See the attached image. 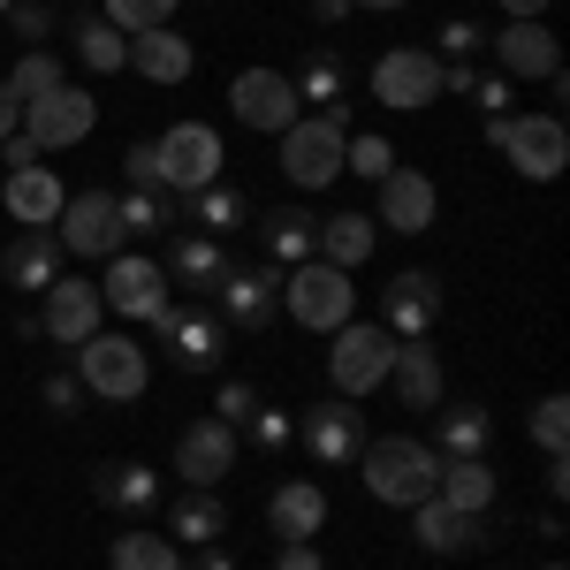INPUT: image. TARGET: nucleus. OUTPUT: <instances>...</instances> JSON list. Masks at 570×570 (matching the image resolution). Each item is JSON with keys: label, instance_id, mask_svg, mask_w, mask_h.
Masks as SVG:
<instances>
[{"label": "nucleus", "instance_id": "17", "mask_svg": "<svg viewBox=\"0 0 570 570\" xmlns=\"http://www.w3.org/2000/svg\"><path fill=\"white\" fill-rule=\"evenodd\" d=\"M228 107H236V122L259 137H282L305 107H297V91L282 69H236V85H228Z\"/></svg>", "mask_w": 570, "mask_h": 570}, {"label": "nucleus", "instance_id": "15", "mask_svg": "<svg viewBox=\"0 0 570 570\" xmlns=\"http://www.w3.org/2000/svg\"><path fill=\"white\" fill-rule=\"evenodd\" d=\"M487 46H494V77H510V85H548V77H563V46H556V31H548L540 16L502 23Z\"/></svg>", "mask_w": 570, "mask_h": 570}, {"label": "nucleus", "instance_id": "6", "mask_svg": "<svg viewBox=\"0 0 570 570\" xmlns=\"http://www.w3.org/2000/svg\"><path fill=\"white\" fill-rule=\"evenodd\" d=\"M282 312H289L297 327H312V335H335V327L357 312V289H351V274H343V266L305 259V266H289V274H282Z\"/></svg>", "mask_w": 570, "mask_h": 570}, {"label": "nucleus", "instance_id": "2", "mask_svg": "<svg viewBox=\"0 0 570 570\" xmlns=\"http://www.w3.org/2000/svg\"><path fill=\"white\" fill-rule=\"evenodd\" d=\"M487 145L525 183H556L570 168V122L563 115H494L487 122Z\"/></svg>", "mask_w": 570, "mask_h": 570}, {"label": "nucleus", "instance_id": "36", "mask_svg": "<svg viewBox=\"0 0 570 570\" xmlns=\"http://www.w3.org/2000/svg\"><path fill=\"white\" fill-rule=\"evenodd\" d=\"M487 449H494V419H487V403L434 411V456H487Z\"/></svg>", "mask_w": 570, "mask_h": 570}, {"label": "nucleus", "instance_id": "40", "mask_svg": "<svg viewBox=\"0 0 570 570\" xmlns=\"http://www.w3.org/2000/svg\"><path fill=\"white\" fill-rule=\"evenodd\" d=\"M183 0H99V16L122 31V39H137V31H160V23H176Z\"/></svg>", "mask_w": 570, "mask_h": 570}, {"label": "nucleus", "instance_id": "48", "mask_svg": "<svg viewBox=\"0 0 570 570\" xmlns=\"http://www.w3.org/2000/svg\"><path fill=\"white\" fill-rule=\"evenodd\" d=\"M122 190H160V153H153V137L122 153Z\"/></svg>", "mask_w": 570, "mask_h": 570}, {"label": "nucleus", "instance_id": "8", "mask_svg": "<svg viewBox=\"0 0 570 570\" xmlns=\"http://www.w3.org/2000/svg\"><path fill=\"white\" fill-rule=\"evenodd\" d=\"M206 305L220 312L228 335H266L282 320V266H228Z\"/></svg>", "mask_w": 570, "mask_h": 570}, {"label": "nucleus", "instance_id": "25", "mask_svg": "<svg viewBox=\"0 0 570 570\" xmlns=\"http://www.w3.org/2000/svg\"><path fill=\"white\" fill-rule=\"evenodd\" d=\"M0 206H8V220H16V228H53V220H61V206H69V190H61V176H53V168H8Z\"/></svg>", "mask_w": 570, "mask_h": 570}, {"label": "nucleus", "instance_id": "30", "mask_svg": "<svg viewBox=\"0 0 570 570\" xmlns=\"http://www.w3.org/2000/svg\"><path fill=\"white\" fill-rule=\"evenodd\" d=\"M266 525L282 532V540H320V525H327V487L320 480H282L274 502H266Z\"/></svg>", "mask_w": 570, "mask_h": 570}, {"label": "nucleus", "instance_id": "51", "mask_svg": "<svg viewBox=\"0 0 570 570\" xmlns=\"http://www.w3.org/2000/svg\"><path fill=\"white\" fill-rule=\"evenodd\" d=\"M274 570H327V563H320L312 540H282V548H274Z\"/></svg>", "mask_w": 570, "mask_h": 570}, {"label": "nucleus", "instance_id": "59", "mask_svg": "<svg viewBox=\"0 0 570 570\" xmlns=\"http://www.w3.org/2000/svg\"><path fill=\"white\" fill-rule=\"evenodd\" d=\"M0 16H8V0H0Z\"/></svg>", "mask_w": 570, "mask_h": 570}, {"label": "nucleus", "instance_id": "33", "mask_svg": "<svg viewBox=\"0 0 570 570\" xmlns=\"http://www.w3.org/2000/svg\"><path fill=\"white\" fill-rule=\"evenodd\" d=\"M259 244L274 266H305L312 252H320V214H305V206H274V214L259 220Z\"/></svg>", "mask_w": 570, "mask_h": 570}, {"label": "nucleus", "instance_id": "23", "mask_svg": "<svg viewBox=\"0 0 570 570\" xmlns=\"http://www.w3.org/2000/svg\"><path fill=\"white\" fill-rule=\"evenodd\" d=\"M373 190H381V214H373L381 228H403V236H426V228H434V214H441L434 176H419V168H389Z\"/></svg>", "mask_w": 570, "mask_h": 570}, {"label": "nucleus", "instance_id": "34", "mask_svg": "<svg viewBox=\"0 0 570 570\" xmlns=\"http://www.w3.org/2000/svg\"><path fill=\"white\" fill-rule=\"evenodd\" d=\"M183 220H190L198 236H220V244H228V236L252 220V198H244L236 183H206V190H190V198H183Z\"/></svg>", "mask_w": 570, "mask_h": 570}, {"label": "nucleus", "instance_id": "47", "mask_svg": "<svg viewBox=\"0 0 570 570\" xmlns=\"http://www.w3.org/2000/svg\"><path fill=\"white\" fill-rule=\"evenodd\" d=\"M0 23H8L23 46H46V31H53V8H46V0H8V16H0Z\"/></svg>", "mask_w": 570, "mask_h": 570}, {"label": "nucleus", "instance_id": "35", "mask_svg": "<svg viewBox=\"0 0 570 570\" xmlns=\"http://www.w3.org/2000/svg\"><path fill=\"white\" fill-rule=\"evenodd\" d=\"M373 244H381V220L373 214H335V220H320V252H312V259L357 274V266L373 259Z\"/></svg>", "mask_w": 570, "mask_h": 570}, {"label": "nucleus", "instance_id": "29", "mask_svg": "<svg viewBox=\"0 0 570 570\" xmlns=\"http://www.w3.org/2000/svg\"><path fill=\"white\" fill-rule=\"evenodd\" d=\"M228 266H236V259H228V244H220V236H198V228H183L176 244H168V274H176L190 297H214Z\"/></svg>", "mask_w": 570, "mask_h": 570}, {"label": "nucleus", "instance_id": "52", "mask_svg": "<svg viewBox=\"0 0 570 570\" xmlns=\"http://www.w3.org/2000/svg\"><path fill=\"white\" fill-rule=\"evenodd\" d=\"M8 130H23V99L0 85V137H8Z\"/></svg>", "mask_w": 570, "mask_h": 570}, {"label": "nucleus", "instance_id": "1", "mask_svg": "<svg viewBox=\"0 0 570 570\" xmlns=\"http://www.w3.org/2000/svg\"><path fill=\"white\" fill-rule=\"evenodd\" d=\"M357 472H365V494H373V502L419 510L441 480V456H434V441H419V434H373L357 449Z\"/></svg>", "mask_w": 570, "mask_h": 570}, {"label": "nucleus", "instance_id": "22", "mask_svg": "<svg viewBox=\"0 0 570 570\" xmlns=\"http://www.w3.org/2000/svg\"><path fill=\"white\" fill-rule=\"evenodd\" d=\"M61 259H69V252H61L53 228H16V244L0 252V282L23 289V297H46V289L61 282Z\"/></svg>", "mask_w": 570, "mask_h": 570}, {"label": "nucleus", "instance_id": "49", "mask_svg": "<svg viewBox=\"0 0 570 570\" xmlns=\"http://www.w3.org/2000/svg\"><path fill=\"white\" fill-rule=\"evenodd\" d=\"M510 99H518V85H510V77H487V69H480V85H472V107H480L487 122H494V115H510Z\"/></svg>", "mask_w": 570, "mask_h": 570}, {"label": "nucleus", "instance_id": "7", "mask_svg": "<svg viewBox=\"0 0 570 570\" xmlns=\"http://www.w3.org/2000/svg\"><path fill=\"white\" fill-rule=\"evenodd\" d=\"M389 365H395V335L381 327V320H343V327H335L327 381H335V395H343V403L373 395L381 381H389Z\"/></svg>", "mask_w": 570, "mask_h": 570}, {"label": "nucleus", "instance_id": "31", "mask_svg": "<svg viewBox=\"0 0 570 570\" xmlns=\"http://www.w3.org/2000/svg\"><path fill=\"white\" fill-rule=\"evenodd\" d=\"M220 532H228V502H220L214 487H183L176 502H168V540L176 548H214Z\"/></svg>", "mask_w": 570, "mask_h": 570}, {"label": "nucleus", "instance_id": "11", "mask_svg": "<svg viewBox=\"0 0 570 570\" xmlns=\"http://www.w3.org/2000/svg\"><path fill=\"white\" fill-rule=\"evenodd\" d=\"M441 312H449V289H441L434 266H403L381 289V327H389L395 343H426L441 327Z\"/></svg>", "mask_w": 570, "mask_h": 570}, {"label": "nucleus", "instance_id": "16", "mask_svg": "<svg viewBox=\"0 0 570 570\" xmlns=\"http://www.w3.org/2000/svg\"><path fill=\"white\" fill-rule=\"evenodd\" d=\"M99 305L122 312V320H153V312L168 305V266L145 259V252H115L107 274H99Z\"/></svg>", "mask_w": 570, "mask_h": 570}, {"label": "nucleus", "instance_id": "58", "mask_svg": "<svg viewBox=\"0 0 570 570\" xmlns=\"http://www.w3.org/2000/svg\"><path fill=\"white\" fill-rule=\"evenodd\" d=\"M540 570H563V563H540Z\"/></svg>", "mask_w": 570, "mask_h": 570}, {"label": "nucleus", "instance_id": "42", "mask_svg": "<svg viewBox=\"0 0 570 570\" xmlns=\"http://www.w3.org/2000/svg\"><path fill=\"white\" fill-rule=\"evenodd\" d=\"M389 168H395V145H389V137H351V145H343V176L381 183Z\"/></svg>", "mask_w": 570, "mask_h": 570}, {"label": "nucleus", "instance_id": "28", "mask_svg": "<svg viewBox=\"0 0 570 570\" xmlns=\"http://www.w3.org/2000/svg\"><path fill=\"white\" fill-rule=\"evenodd\" d=\"M434 494L449 502V510H472V518H487V510L502 502V472H494L487 456H441Z\"/></svg>", "mask_w": 570, "mask_h": 570}, {"label": "nucleus", "instance_id": "44", "mask_svg": "<svg viewBox=\"0 0 570 570\" xmlns=\"http://www.w3.org/2000/svg\"><path fill=\"white\" fill-rule=\"evenodd\" d=\"M532 441H540V456H563V441H570V403L563 395H540V403H532Z\"/></svg>", "mask_w": 570, "mask_h": 570}, {"label": "nucleus", "instance_id": "60", "mask_svg": "<svg viewBox=\"0 0 570 570\" xmlns=\"http://www.w3.org/2000/svg\"><path fill=\"white\" fill-rule=\"evenodd\" d=\"M206 8H220V0H206Z\"/></svg>", "mask_w": 570, "mask_h": 570}, {"label": "nucleus", "instance_id": "37", "mask_svg": "<svg viewBox=\"0 0 570 570\" xmlns=\"http://www.w3.org/2000/svg\"><path fill=\"white\" fill-rule=\"evenodd\" d=\"M107 570H183V548L153 525H122L107 548Z\"/></svg>", "mask_w": 570, "mask_h": 570}, {"label": "nucleus", "instance_id": "10", "mask_svg": "<svg viewBox=\"0 0 570 570\" xmlns=\"http://www.w3.org/2000/svg\"><path fill=\"white\" fill-rule=\"evenodd\" d=\"M373 107H395V115H419V107H434L441 99V61L426 46H381V61H373Z\"/></svg>", "mask_w": 570, "mask_h": 570}, {"label": "nucleus", "instance_id": "50", "mask_svg": "<svg viewBox=\"0 0 570 570\" xmlns=\"http://www.w3.org/2000/svg\"><path fill=\"white\" fill-rule=\"evenodd\" d=\"M0 160H8V168H39L46 153H39V137H23V130H8V137H0Z\"/></svg>", "mask_w": 570, "mask_h": 570}, {"label": "nucleus", "instance_id": "57", "mask_svg": "<svg viewBox=\"0 0 570 570\" xmlns=\"http://www.w3.org/2000/svg\"><path fill=\"white\" fill-rule=\"evenodd\" d=\"M351 8H365V16H395V8H411V0H351Z\"/></svg>", "mask_w": 570, "mask_h": 570}, {"label": "nucleus", "instance_id": "4", "mask_svg": "<svg viewBox=\"0 0 570 570\" xmlns=\"http://www.w3.org/2000/svg\"><path fill=\"white\" fill-rule=\"evenodd\" d=\"M69 365H77V381H85V395H99V403H137V395L153 389V357H145V343H130V335H91V343H77L69 351Z\"/></svg>", "mask_w": 570, "mask_h": 570}, {"label": "nucleus", "instance_id": "26", "mask_svg": "<svg viewBox=\"0 0 570 570\" xmlns=\"http://www.w3.org/2000/svg\"><path fill=\"white\" fill-rule=\"evenodd\" d=\"M130 69L145 85H190V69H198V46L183 39L176 23H160V31H137L130 39Z\"/></svg>", "mask_w": 570, "mask_h": 570}, {"label": "nucleus", "instance_id": "14", "mask_svg": "<svg viewBox=\"0 0 570 570\" xmlns=\"http://www.w3.org/2000/svg\"><path fill=\"white\" fill-rule=\"evenodd\" d=\"M297 441H305L312 464H357V449L373 441V426H365V411L357 403H343V395H327V403H312L305 419H297Z\"/></svg>", "mask_w": 570, "mask_h": 570}, {"label": "nucleus", "instance_id": "38", "mask_svg": "<svg viewBox=\"0 0 570 570\" xmlns=\"http://www.w3.org/2000/svg\"><path fill=\"white\" fill-rule=\"evenodd\" d=\"M115 214H122V236H160L183 220L176 190H115Z\"/></svg>", "mask_w": 570, "mask_h": 570}, {"label": "nucleus", "instance_id": "45", "mask_svg": "<svg viewBox=\"0 0 570 570\" xmlns=\"http://www.w3.org/2000/svg\"><path fill=\"white\" fill-rule=\"evenodd\" d=\"M480 46H487V31L472 23V16H449V23L434 31V46H426V53H434V61H472Z\"/></svg>", "mask_w": 570, "mask_h": 570}, {"label": "nucleus", "instance_id": "3", "mask_svg": "<svg viewBox=\"0 0 570 570\" xmlns=\"http://www.w3.org/2000/svg\"><path fill=\"white\" fill-rule=\"evenodd\" d=\"M343 145H351V107H335V115H297V122L282 130V176L297 183V190L343 183Z\"/></svg>", "mask_w": 570, "mask_h": 570}, {"label": "nucleus", "instance_id": "20", "mask_svg": "<svg viewBox=\"0 0 570 570\" xmlns=\"http://www.w3.org/2000/svg\"><path fill=\"white\" fill-rule=\"evenodd\" d=\"M91 494H99V510H115L122 525H153V518H160V472L137 464V456H107V464L91 472Z\"/></svg>", "mask_w": 570, "mask_h": 570}, {"label": "nucleus", "instance_id": "13", "mask_svg": "<svg viewBox=\"0 0 570 570\" xmlns=\"http://www.w3.org/2000/svg\"><path fill=\"white\" fill-rule=\"evenodd\" d=\"M99 130V99L85 85H53L23 107V137H39V153H69Z\"/></svg>", "mask_w": 570, "mask_h": 570}, {"label": "nucleus", "instance_id": "54", "mask_svg": "<svg viewBox=\"0 0 570 570\" xmlns=\"http://www.w3.org/2000/svg\"><path fill=\"white\" fill-rule=\"evenodd\" d=\"M190 570H236V556H228V548L214 540V548H198V563H190Z\"/></svg>", "mask_w": 570, "mask_h": 570}, {"label": "nucleus", "instance_id": "24", "mask_svg": "<svg viewBox=\"0 0 570 570\" xmlns=\"http://www.w3.org/2000/svg\"><path fill=\"white\" fill-rule=\"evenodd\" d=\"M381 389H395L403 411H441V395H449V373H441V351L434 343H395V365Z\"/></svg>", "mask_w": 570, "mask_h": 570}, {"label": "nucleus", "instance_id": "5", "mask_svg": "<svg viewBox=\"0 0 570 570\" xmlns=\"http://www.w3.org/2000/svg\"><path fill=\"white\" fill-rule=\"evenodd\" d=\"M153 335H160V351L176 357L183 373H220V351H228V327H220V312L206 297H168V305L145 320Z\"/></svg>", "mask_w": 570, "mask_h": 570}, {"label": "nucleus", "instance_id": "56", "mask_svg": "<svg viewBox=\"0 0 570 570\" xmlns=\"http://www.w3.org/2000/svg\"><path fill=\"white\" fill-rule=\"evenodd\" d=\"M502 16H510V23H525V16H548V0H502Z\"/></svg>", "mask_w": 570, "mask_h": 570}, {"label": "nucleus", "instance_id": "43", "mask_svg": "<svg viewBox=\"0 0 570 570\" xmlns=\"http://www.w3.org/2000/svg\"><path fill=\"white\" fill-rule=\"evenodd\" d=\"M236 434H252V449H259V456H282V449L297 441V419H289V411H266V403H259V411H252Z\"/></svg>", "mask_w": 570, "mask_h": 570}, {"label": "nucleus", "instance_id": "46", "mask_svg": "<svg viewBox=\"0 0 570 570\" xmlns=\"http://www.w3.org/2000/svg\"><path fill=\"white\" fill-rule=\"evenodd\" d=\"M252 411H259V389H252L244 373H228V381L214 389V419H220V426H244Z\"/></svg>", "mask_w": 570, "mask_h": 570}, {"label": "nucleus", "instance_id": "19", "mask_svg": "<svg viewBox=\"0 0 570 570\" xmlns=\"http://www.w3.org/2000/svg\"><path fill=\"white\" fill-rule=\"evenodd\" d=\"M494 532H502V525H494V510L472 518V510H449L441 494H426V502L411 510V540H419L426 556H480Z\"/></svg>", "mask_w": 570, "mask_h": 570}, {"label": "nucleus", "instance_id": "9", "mask_svg": "<svg viewBox=\"0 0 570 570\" xmlns=\"http://www.w3.org/2000/svg\"><path fill=\"white\" fill-rule=\"evenodd\" d=\"M153 153H160V190H176V198H190V190L220 183V168H228L214 122H176V130H160V145H153Z\"/></svg>", "mask_w": 570, "mask_h": 570}, {"label": "nucleus", "instance_id": "12", "mask_svg": "<svg viewBox=\"0 0 570 570\" xmlns=\"http://www.w3.org/2000/svg\"><path fill=\"white\" fill-rule=\"evenodd\" d=\"M53 236H61V252L69 259H115L130 236H122V214H115V190H69V206L53 220Z\"/></svg>", "mask_w": 570, "mask_h": 570}, {"label": "nucleus", "instance_id": "21", "mask_svg": "<svg viewBox=\"0 0 570 570\" xmlns=\"http://www.w3.org/2000/svg\"><path fill=\"white\" fill-rule=\"evenodd\" d=\"M228 472H236V426H220L214 411L190 419L176 434V480L183 487H220Z\"/></svg>", "mask_w": 570, "mask_h": 570}, {"label": "nucleus", "instance_id": "18", "mask_svg": "<svg viewBox=\"0 0 570 570\" xmlns=\"http://www.w3.org/2000/svg\"><path fill=\"white\" fill-rule=\"evenodd\" d=\"M99 282H77V274H61L53 289L39 297V335L53 343V351H77V343H91L99 335Z\"/></svg>", "mask_w": 570, "mask_h": 570}, {"label": "nucleus", "instance_id": "39", "mask_svg": "<svg viewBox=\"0 0 570 570\" xmlns=\"http://www.w3.org/2000/svg\"><path fill=\"white\" fill-rule=\"evenodd\" d=\"M0 85H8V91H16V99H23V107H31L39 91L69 85V77H61V53H46V46H23V53H16V69H8Z\"/></svg>", "mask_w": 570, "mask_h": 570}, {"label": "nucleus", "instance_id": "41", "mask_svg": "<svg viewBox=\"0 0 570 570\" xmlns=\"http://www.w3.org/2000/svg\"><path fill=\"white\" fill-rule=\"evenodd\" d=\"M39 403L53 411V419H77V411H85V381H77V365H69V357H61V365H46Z\"/></svg>", "mask_w": 570, "mask_h": 570}, {"label": "nucleus", "instance_id": "53", "mask_svg": "<svg viewBox=\"0 0 570 570\" xmlns=\"http://www.w3.org/2000/svg\"><path fill=\"white\" fill-rule=\"evenodd\" d=\"M563 494H570V464H563V456H548V502H563Z\"/></svg>", "mask_w": 570, "mask_h": 570}, {"label": "nucleus", "instance_id": "32", "mask_svg": "<svg viewBox=\"0 0 570 570\" xmlns=\"http://www.w3.org/2000/svg\"><path fill=\"white\" fill-rule=\"evenodd\" d=\"M69 39H77V61H85L91 77H122L130 69V39L99 8H69Z\"/></svg>", "mask_w": 570, "mask_h": 570}, {"label": "nucleus", "instance_id": "55", "mask_svg": "<svg viewBox=\"0 0 570 570\" xmlns=\"http://www.w3.org/2000/svg\"><path fill=\"white\" fill-rule=\"evenodd\" d=\"M351 16V0H312V23H343Z\"/></svg>", "mask_w": 570, "mask_h": 570}, {"label": "nucleus", "instance_id": "27", "mask_svg": "<svg viewBox=\"0 0 570 570\" xmlns=\"http://www.w3.org/2000/svg\"><path fill=\"white\" fill-rule=\"evenodd\" d=\"M289 91H297L305 115H335V107L351 99V69H343V53H335V46H312L305 61L289 69Z\"/></svg>", "mask_w": 570, "mask_h": 570}]
</instances>
